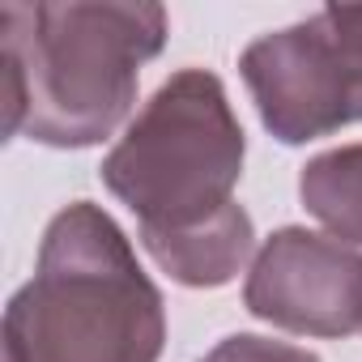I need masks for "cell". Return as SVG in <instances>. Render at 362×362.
I'll list each match as a JSON object with an SVG mask.
<instances>
[{"label": "cell", "instance_id": "cell-8", "mask_svg": "<svg viewBox=\"0 0 362 362\" xmlns=\"http://www.w3.org/2000/svg\"><path fill=\"white\" fill-rule=\"evenodd\" d=\"M201 362H320L311 349L286 345V341H269L256 332H235L226 341H218Z\"/></svg>", "mask_w": 362, "mask_h": 362}, {"label": "cell", "instance_id": "cell-3", "mask_svg": "<svg viewBox=\"0 0 362 362\" xmlns=\"http://www.w3.org/2000/svg\"><path fill=\"white\" fill-rule=\"evenodd\" d=\"M243 153L247 141L222 81L179 69L103 158V184L136 214L141 235L192 230L235 205Z\"/></svg>", "mask_w": 362, "mask_h": 362}, {"label": "cell", "instance_id": "cell-2", "mask_svg": "<svg viewBox=\"0 0 362 362\" xmlns=\"http://www.w3.org/2000/svg\"><path fill=\"white\" fill-rule=\"evenodd\" d=\"M166 311L132 243L90 201L60 209L35 277L9 298L5 362H158Z\"/></svg>", "mask_w": 362, "mask_h": 362}, {"label": "cell", "instance_id": "cell-1", "mask_svg": "<svg viewBox=\"0 0 362 362\" xmlns=\"http://www.w3.org/2000/svg\"><path fill=\"white\" fill-rule=\"evenodd\" d=\"M5 136L81 149L111 136L136 103L141 64L166 43L162 5H0Z\"/></svg>", "mask_w": 362, "mask_h": 362}, {"label": "cell", "instance_id": "cell-7", "mask_svg": "<svg viewBox=\"0 0 362 362\" xmlns=\"http://www.w3.org/2000/svg\"><path fill=\"white\" fill-rule=\"evenodd\" d=\"M298 197L341 243L362 247V145L315 153L298 175Z\"/></svg>", "mask_w": 362, "mask_h": 362}, {"label": "cell", "instance_id": "cell-4", "mask_svg": "<svg viewBox=\"0 0 362 362\" xmlns=\"http://www.w3.org/2000/svg\"><path fill=\"white\" fill-rule=\"evenodd\" d=\"M243 81L264 128L303 145L362 119V5H328L307 22L260 35L243 60Z\"/></svg>", "mask_w": 362, "mask_h": 362}, {"label": "cell", "instance_id": "cell-5", "mask_svg": "<svg viewBox=\"0 0 362 362\" xmlns=\"http://www.w3.org/2000/svg\"><path fill=\"white\" fill-rule=\"evenodd\" d=\"M243 303L256 320L298 337L362 332V252L354 243L286 226L260 247Z\"/></svg>", "mask_w": 362, "mask_h": 362}, {"label": "cell", "instance_id": "cell-6", "mask_svg": "<svg viewBox=\"0 0 362 362\" xmlns=\"http://www.w3.org/2000/svg\"><path fill=\"white\" fill-rule=\"evenodd\" d=\"M141 243L170 281L192 286V290H214V286L235 281V273L252 260L256 226L243 205H230L205 226L170 230V235H141Z\"/></svg>", "mask_w": 362, "mask_h": 362}]
</instances>
